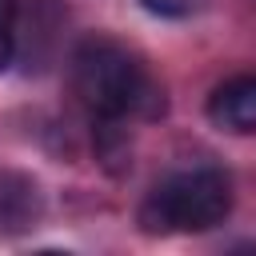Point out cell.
<instances>
[{
  "instance_id": "6da1fadb",
  "label": "cell",
  "mask_w": 256,
  "mask_h": 256,
  "mask_svg": "<svg viewBox=\"0 0 256 256\" xmlns=\"http://www.w3.org/2000/svg\"><path fill=\"white\" fill-rule=\"evenodd\" d=\"M72 92L92 112V120L164 112V92L152 84V76L136 64L128 48L104 36H92L72 52Z\"/></svg>"
},
{
  "instance_id": "7a4b0ae2",
  "label": "cell",
  "mask_w": 256,
  "mask_h": 256,
  "mask_svg": "<svg viewBox=\"0 0 256 256\" xmlns=\"http://www.w3.org/2000/svg\"><path fill=\"white\" fill-rule=\"evenodd\" d=\"M232 212V180L220 168H188L160 180L140 204V228L148 236L208 232Z\"/></svg>"
},
{
  "instance_id": "3957f363",
  "label": "cell",
  "mask_w": 256,
  "mask_h": 256,
  "mask_svg": "<svg viewBox=\"0 0 256 256\" xmlns=\"http://www.w3.org/2000/svg\"><path fill=\"white\" fill-rule=\"evenodd\" d=\"M208 120L216 128H224V132L252 136L256 132V72L224 80L208 96Z\"/></svg>"
},
{
  "instance_id": "277c9868",
  "label": "cell",
  "mask_w": 256,
  "mask_h": 256,
  "mask_svg": "<svg viewBox=\"0 0 256 256\" xmlns=\"http://www.w3.org/2000/svg\"><path fill=\"white\" fill-rule=\"evenodd\" d=\"M36 212H40L36 184L24 176H0V228L20 232L36 220Z\"/></svg>"
},
{
  "instance_id": "5b68a950",
  "label": "cell",
  "mask_w": 256,
  "mask_h": 256,
  "mask_svg": "<svg viewBox=\"0 0 256 256\" xmlns=\"http://www.w3.org/2000/svg\"><path fill=\"white\" fill-rule=\"evenodd\" d=\"M152 16H164V20H184V16H192L204 0H140Z\"/></svg>"
},
{
  "instance_id": "8992f818",
  "label": "cell",
  "mask_w": 256,
  "mask_h": 256,
  "mask_svg": "<svg viewBox=\"0 0 256 256\" xmlns=\"http://www.w3.org/2000/svg\"><path fill=\"white\" fill-rule=\"evenodd\" d=\"M12 52H16V36H12V28L0 24V72L12 64Z\"/></svg>"
},
{
  "instance_id": "52a82bcc",
  "label": "cell",
  "mask_w": 256,
  "mask_h": 256,
  "mask_svg": "<svg viewBox=\"0 0 256 256\" xmlns=\"http://www.w3.org/2000/svg\"><path fill=\"white\" fill-rule=\"evenodd\" d=\"M0 24H4V28L16 24V0H0Z\"/></svg>"
}]
</instances>
